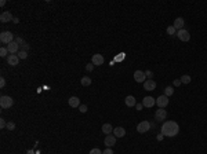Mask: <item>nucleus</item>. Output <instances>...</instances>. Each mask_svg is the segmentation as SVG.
Masks as SVG:
<instances>
[{"label": "nucleus", "instance_id": "1", "mask_svg": "<svg viewBox=\"0 0 207 154\" xmlns=\"http://www.w3.org/2000/svg\"><path fill=\"white\" fill-rule=\"evenodd\" d=\"M180 132V125L176 121H164L162 125V134L163 136L167 138H173V136L178 135Z\"/></svg>", "mask_w": 207, "mask_h": 154}, {"label": "nucleus", "instance_id": "2", "mask_svg": "<svg viewBox=\"0 0 207 154\" xmlns=\"http://www.w3.org/2000/svg\"><path fill=\"white\" fill-rule=\"evenodd\" d=\"M14 105V99L9 95H1L0 96V107L1 109H10Z\"/></svg>", "mask_w": 207, "mask_h": 154}, {"label": "nucleus", "instance_id": "3", "mask_svg": "<svg viewBox=\"0 0 207 154\" xmlns=\"http://www.w3.org/2000/svg\"><path fill=\"white\" fill-rule=\"evenodd\" d=\"M0 41H1L3 44L9 45L11 41H14V35L10 32V30H4V32L0 33Z\"/></svg>", "mask_w": 207, "mask_h": 154}, {"label": "nucleus", "instance_id": "4", "mask_svg": "<svg viewBox=\"0 0 207 154\" xmlns=\"http://www.w3.org/2000/svg\"><path fill=\"white\" fill-rule=\"evenodd\" d=\"M151 122L149 121H141L138 125H137V131L140 132V134H145V132H148L151 129Z\"/></svg>", "mask_w": 207, "mask_h": 154}, {"label": "nucleus", "instance_id": "5", "mask_svg": "<svg viewBox=\"0 0 207 154\" xmlns=\"http://www.w3.org/2000/svg\"><path fill=\"white\" fill-rule=\"evenodd\" d=\"M156 105L159 106V109H164L167 105H168V96L160 95L159 98H156Z\"/></svg>", "mask_w": 207, "mask_h": 154}, {"label": "nucleus", "instance_id": "6", "mask_svg": "<svg viewBox=\"0 0 207 154\" xmlns=\"http://www.w3.org/2000/svg\"><path fill=\"white\" fill-rule=\"evenodd\" d=\"M13 14L10 13V11H3L1 15H0V22L1 23H7V22H13Z\"/></svg>", "mask_w": 207, "mask_h": 154}, {"label": "nucleus", "instance_id": "7", "mask_svg": "<svg viewBox=\"0 0 207 154\" xmlns=\"http://www.w3.org/2000/svg\"><path fill=\"white\" fill-rule=\"evenodd\" d=\"M103 62H105V58L101 54H94L91 58V64L94 66H101V65H103Z\"/></svg>", "mask_w": 207, "mask_h": 154}, {"label": "nucleus", "instance_id": "8", "mask_svg": "<svg viewBox=\"0 0 207 154\" xmlns=\"http://www.w3.org/2000/svg\"><path fill=\"white\" fill-rule=\"evenodd\" d=\"M177 37H178L181 41H189L191 40V35H189V32L186 30V29H181V30H178V32H177Z\"/></svg>", "mask_w": 207, "mask_h": 154}, {"label": "nucleus", "instance_id": "9", "mask_svg": "<svg viewBox=\"0 0 207 154\" xmlns=\"http://www.w3.org/2000/svg\"><path fill=\"white\" fill-rule=\"evenodd\" d=\"M134 80L137 83H142V84H144V83L146 81L145 72H142V70H135V72H134Z\"/></svg>", "mask_w": 207, "mask_h": 154}, {"label": "nucleus", "instance_id": "10", "mask_svg": "<svg viewBox=\"0 0 207 154\" xmlns=\"http://www.w3.org/2000/svg\"><path fill=\"white\" fill-rule=\"evenodd\" d=\"M167 118V112L164 109H159L156 110V113H155V120L156 121H164Z\"/></svg>", "mask_w": 207, "mask_h": 154}, {"label": "nucleus", "instance_id": "11", "mask_svg": "<svg viewBox=\"0 0 207 154\" xmlns=\"http://www.w3.org/2000/svg\"><path fill=\"white\" fill-rule=\"evenodd\" d=\"M116 139H117L116 136L111 134V135H106V138H105L103 143H105V146H106V147H112V146L116 145Z\"/></svg>", "mask_w": 207, "mask_h": 154}, {"label": "nucleus", "instance_id": "12", "mask_svg": "<svg viewBox=\"0 0 207 154\" xmlns=\"http://www.w3.org/2000/svg\"><path fill=\"white\" fill-rule=\"evenodd\" d=\"M142 105H144V107H153L156 105V99L152 96H145L142 99Z\"/></svg>", "mask_w": 207, "mask_h": 154}, {"label": "nucleus", "instance_id": "13", "mask_svg": "<svg viewBox=\"0 0 207 154\" xmlns=\"http://www.w3.org/2000/svg\"><path fill=\"white\" fill-rule=\"evenodd\" d=\"M19 62V58L17 54H11L7 57V64L10 65V66H17Z\"/></svg>", "mask_w": 207, "mask_h": 154}, {"label": "nucleus", "instance_id": "14", "mask_svg": "<svg viewBox=\"0 0 207 154\" xmlns=\"http://www.w3.org/2000/svg\"><path fill=\"white\" fill-rule=\"evenodd\" d=\"M68 103H69V106L71 107H73V109H76V107H79L80 106V99L77 98V96H71L69 99H68Z\"/></svg>", "mask_w": 207, "mask_h": 154}, {"label": "nucleus", "instance_id": "15", "mask_svg": "<svg viewBox=\"0 0 207 154\" xmlns=\"http://www.w3.org/2000/svg\"><path fill=\"white\" fill-rule=\"evenodd\" d=\"M184 25H185V21H184V18H181V17L174 19V23H173V26L177 29V32L181 30V29H184Z\"/></svg>", "mask_w": 207, "mask_h": 154}, {"label": "nucleus", "instance_id": "16", "mask_svg": "<svg viewBox=\"0 0 207 154\" xmlns=\"http://www.w3.org/2000/svg\"><path fill=\"white\" fill-rule=\"evenodd\" d=\"M18 48H19V45H18V43H17L15 40L11 41V43L7 45V50H9L10 54H17V52H18Z\"/></svg>", "mask_w": 207, "mask_h": 154}, {"label": "nucleus", "instance_id": "17", "mask_svg": "<svg viewBox=\"0 0 207 154\" xmlns=\"http://www.w3.org/2000/svg\"><path fill=\"white\" fill-rule=\"evenodd\" d=\"M144 88H145L146 91H153V90H156V83L153 81V80H151V78H148V80L144 83Z\"/></svg>", "mask_w": 207, "mask_h": 154}, {"label": "nucleus", "instance_id": "18", "mask_svg": "<svg viewBox=\"0 0 207 154\" xmlns=\"http://www.w3.org/2000/svg\"><path fill=\"white\" fill-rule=\"evenodd\" d=\"M124 103H126V106H128V107H135V105H137V100H135V98L133 95H128L126 96V99H124Z\"/></svg>", "mask_w": 207, "mask_h": 154}, {"label": "nucleus", "instance_id": "19", "mask_svg": "<svg viewBox=\"0 0 207 154\" xmlns=\"http://www.w3.org/2000/svg\"><path fill=\"white\" fill-rule=\"evenodd\" d=\"M113 135L116 136V138H123V136L126 135V129L123 127H116L113 128Z\"/></svg>", "mask_w": 207, "mask_h": 154}, {"label": "nucleus", "instance_id": "20", "mask_svg": "<svg viewBox=\"0 0 207 154\" xmlns=\"http://www.w3.org/2000/svg\"><path fill=\"white\" fill-rule=\"evenodd\" d=\"M101 129H102V132H103V134H105V135H111V134H112V132H113L112 125H111V124H108V122H106V124H103Z\"/></svg>", "mask_w": 207, "mask_h": 154}, {"label": "nucleus", "instance_id": "21", "mask_svg": "<svg viewBox=\"0 0 207 154\" xmlns=\"http://www.w3.org/2000/svg\"><path fill=\"white\" fill-rule=\"evenodd\" d=\"M80 83H81V85L83 87H89L91 84V78L90 77H87V76H84V77H81V80H80Z\"/></svg>", "mask_w": 207, "mask_h": 154}, {"label": "nucleus", "instance_id": "22", "mask_svg": "<svg viewBox=\"0 0 207 154\" xmlns=\"http://www.w3.org/2000/svg\"><path fill=\"white\" fill-rule=\"evenodd\" d=\"M167 35H170V36H174V35H177V29L174 26H173V25H170V26L167 28Z\"/></svg>", "mask_w": 207, "mask_h": 154}, {"label": "nucleus", "instance_id": "23", "mask_svg": "<svg viewBox=\"0 0 207 154\" xmlns=\"http://www.w3.org/2000/svg\"><path fill=\"white\" fill-rule=\"evenodd\" d=\"M180 80H181V83H182V84H189L192 78H191V76H188V74H184V76L181 77Z\"/></svg>", "mask_w": 207, "mask_h": 154}, {"label": "nucleus", "instance_id": "24", "mask_svg": "<svg viewBox=\"0 0 207 154\" xmlns=\"http://www.w3.org/2000/svg\"><path fill=\"white\" fill-rule=\"evenodd\" d=\"M173 94H174V88L173 87H166L164 88V95L166 96H171Z\"/></svg>", "mask_w": 207, "mask_h": 154}, {"label": "nucleus", "instance_id": "25", "mask_svg": "<svg viewBox=\"0 0 207 154\" xmlns=\"http://www.w3.org/2000/svg\"><path fill=\"white\" fill-rule=\"evenodd\" d=\"M17 55H18V58H19V59H26V58H28V51L21 50Z\"/></svg>", "mask_w": 207, "mask_h": 154}, {"label": "nucleus", "instance_id": "26", "mask_svg": "<svg viewBox=\"0 0 207 154\" xmlns=\"http://www.w3.org/2000/svg\"><path fill=\"white\" fill-rule=\"evenodd\" d=\"M9 50H7V47H1V48H0V57H3V58H4V57H9Z\"/></svg>", "mask_w": 207, "mask_h": 154}, {"label": "nucleus", "instance_id": "27", "mask_svg": "<svg viewBox=\"0 0 207 154\" xmlns=\"http://www.w3.org/2000/svg\"><path fill=\"white\" fill-rule=\"evenodd\" d=\"M7 129H9V131H14V129H15V122H13V121H9L7 122Z\"/></svg>", "mask_w": 207, "mask_h": 154}, {"label": "nucleus", "instance_id": "28", "mask_svg": "<svg viewBox=\"0 0 207 154\" xmlns=\"http://www.w3.org/2000/svg\"><path fill=\"white\" fill-rule=\"evenodd\" d=\"M86 70H87V72H93V70H94V65H93V64H87V65H86Z\"/></svg>", "mask_w": 207, "mask_h": 154}, {"label": "nucleus", "instance_id": "29", "mask_svg": "<svg viewBox=\"0 0 207 154\" xmlns=\"http://www.w3.org/2000/svg\"><path fill=\"white\" fill-rule=\"evenodd\" d=\"M7 127V122H6V120L4 118H0V128L3 129V128H6Z\"/></svg>", "mask_w": 207, "mask_h": 154}, {"label": "nucleus", "instance_id": "30", "mask_svg": "<svg viewBox=\"0 0 207 154\" xmlns=\"http://www.w3.org/2000/svg\"><path fill=\"white\" fill-rule=\"evenodd\" d=\"M89 154H102V151H101L99 149H91Z\"/></svg>", "mask_w": 207, "mask_h": 154}, {"label": "nucleus", "instance_id": "31", "mask_svg": "<svg viewBox=\"0 0 207 154\" xmlns=\"http://www.w3.org/2000/svg\"><path fill=\"white\" fill-rule=\"evenodd\" d=\"M79 110H80L81 113H86V112H87V106H86V105H80V106H79Z\"/></svg>", "mask_w": 207, "mask_h": 154}, {"label": "nucleus", "instance_id": "32", "mask_svg": "<svg viewBox=\"0 0 207 154\" xmlns=\"http://www.w3.org/2000/svg\"><path fill=\"white\" fill-rule=\"evenodd\" d=\"M102 154H113V150L111 149V147H106V150L102 151Z\"/></svg>", "mask_w": 207, "mask_h": 154}, {"label": "nucleus", "instance_id": "33", "mask_svg": "<svg viewBox=\"0 0 207 154\" xmlns=\"http://www.w3.org/2000/svg\"><path fill=\"white\" fill-rule=\"evenodd\" d=\"M145 76H146V77H149V78H151V80H152V77H153V73L151 72V70H146V72H145Z\"/></svg>", "mask_w": 207, "mask_h": 154}, {"label": "nucleus", "instance_id": "34", "mask_svg": "<svg viewBox=\"0 0 207 154\" xmlns=\"http://www.w3.org/2000/svg\"><path fill=\"white\" fill-rule=\"evenodd\" d=\"M182 83H181V80L180 78H177V80H174V87H180Z\"/></svg>", "mask_w": 207, "mask_h": 154}, {"label": "nucleus", "instance_id": "35", "mask_svg": "<svg viewBox=\"0 0 207 154\" xmlns=\"http://www.w3.org/2000/svg\"><path fill=\"white\" fill-rule=\"evenodd\" d=\"M0 87H1V88H4V87H6V80L3 78V77L0 78Z\"/></svg>", "mask_w": 207, "mask_h": 154}, {"label": "nucleus", "instance_id": "36", "mask_svg": "<svg viewBox=\"0 0 207 154\" xmlns=\"http://www.w3.org/2000/svg\"><path fill=\"white\" fill-rule=\"evenodd\" d=\"M135 109H137V110H142V109H144V105H142V103H137V105H135Z\"/></svg>", "mask_w": 207, "mask_h": 154}, {"label": "nucleus", "instance_id": "37", "mask_svg": "<svg viewBox=\"0 0 207 154\" xmlns=\"http://www.w3.org/2000/svg\"><path fill=\"white\" fill-rule=\"evenodd\" d=\"M13 22L14 23H19V19L17 18V17H14V19H13Z\"/></svg>", "mask_w": 207, "mask_h": 154}]
</instances>
